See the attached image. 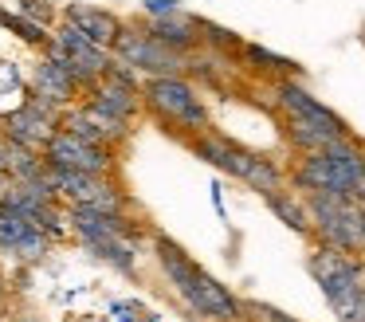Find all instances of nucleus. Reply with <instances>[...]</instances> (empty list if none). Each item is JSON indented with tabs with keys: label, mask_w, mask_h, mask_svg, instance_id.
Returning a JSON list of instances; mask_svg holds the SVG:
<instances>
[{
	"label": "nucleus",
	"mask_w": 365,
	"mask_h": 322,
	"mask_svg": "<svg viewBox=\"0 0 365 322\" xmlns=\"http://www.w3.org/2000/svg\"><path fill=\"white\" fill-rule=\"evenodd\" d=\"M240 59H244L247 71H255V75L267 79V83H279V79H299V63L287 59V55L267 51V47H259V44H244V47H240Z\"/></svg>",
	"instance_id": "6ab92c4d"
},
{
	"label": "nucleus",
	"mask_w": 365,
	"mask_h": 322,
	"mask_svg": "<svg viewBox=\"0 0 365 322\" xmlns=\"http://www.w3.org/2000/svg\"><path fill=\"white\" fill-rule=\"evenodd\" d=\"M240 322H299V318L271 303H259V298H240Z\"/></svg>",
	"instance_id": "b1692460"
},
{
	"label": "nucleus",
	"mask_w": 365,
	"mask_h": 322,
	"mask_svg": "<svg viewBox=\"0 0 365 322\" xmlns=\"http://www.w3.org/2000/svg\"><path fill=\"white\" fill-rule=\"evenodd\" d=\"M189 146L200 161L216 165L220 173H228L232 181L247 185L259 196H271V193H279V188H287L283 165H275L271 157H263L259 149H247V146H240V141L224 138V134H216V130H205V134H197V138H189Z\"/></svg>",
	"instance_id": "7ed1b4c3"
},
{
	"label": "nucleus",
	"mask_w": 365,
	"mask_h": 322,
	"mask_svg": "<svg viewBox=\"0 0 365 322\" xmlns=\"http://www.w3.org/2000/svg\"><path fill=\"white\" fill-rule=\"evenodd\" d=\"M91 256L110 263V267H118V271H126V275L138 271V243L134 240H103V243L91 248Z\"/></svg>",
	"instance_id": "4be33fe9"
},
{
	"label": "nucleus",
	"mask_w": 365,
	"mask_h": 322,
	"mask_svg": "<svg viewBox=\"0 0 365 322\" xmlns=\"http://www.w3.org/2000/svg\"><path fill=\"white\" fill-rule=\"evenodd\" d=\"M307 271L314 275V283L322 287L330 311L341 322H365V295H361V279H365V256H349V251H334V248H314L307 259Z\"/></svg>",
	"instance_id": "20e7f679"
},
{
	"label": "nucleus",
	"mask_w": 365,
	"mask_h": 322,
	"mask_svg": "<svg viewBox=\"0 0 365 322\" xmlns=\"http://www.w3.org/2000/svg\"><path fill=\"white\" fill-rule=\"evenodd\" d=\"M4 185H9V173H4V169H0V188H4Z\"/></svg>",
	"instance_id": "cd10ccee"
},
{
	"label": "nucleus",
	"mask_w": 365,
	"mask_h": 322,
	"mask_svg": "<svg viewBox=\"0 0 365 322\" xmlns=\"http://www.w3.org/2000/svg\"><path fill=\"white\" fill-rule=\"evenodd\" d=\"M130 126L134 122L103 114V110H95L91 102H71V106L59 114V130L75 134V138H87V141H95V146H110V149L130 138Z\"/></svg>",
	"instance_id": "4468645a"
},
{
	"label": "nucleus",
	"mask_w": 365,
	"mask_h": 322,
	"mask_svg": "<svg viewBox=\"0 0 365 322\" xmlns=\"http://www.w3.org/2000/svg\"><path fill=\"white\" fill-rule=\"evenodd\" d=\"M87 102L95 110H103V114H110V118L134 122V118L142 114V83H138V75L126 67V63L114 59L110 67H106V75L91 86Z\"/></svg>",
	"instance_id": "9d476101"
},
{
	"label": "nucleus",
	"mask_w": 365,
	"mask_h": 322,
	"mask_svg": "<svg viewBox=\"0 0 365 322\" xmlns=\"http://www.w3.org/2000/svg\"><path fill=\"white\" fill-rule=\"evenodd\" d=\"M145 28L177 55L200 51V16L185 12V8H177V12H169V16H158V20H145Z\"/></svg>",
	"instance_id": "f3484780"
},
{
	"label": "nucleus",
	"mask_w": 365,
	"mask_h": 322,
	"mask_svg": "<svg viewBox=\"0 0 365 322\" xmlns=\"http://www.w3.org/2000/svg\"><path fill=\"white\" fill-rule=\"evenodd\" d=\"M110 55L118 63H126L134 75H185V55L169 51L145 24H122L118 36L110 44Z\"/></svg>",
	"instance_id": "0eeeda50"
},
{
	"label": "nucleus",
	"mask_w": 365,
	"mask_h": 322,
	"mask_svg": "<svg viewBox=\"0 0 365 322\" xmlns=\"http://www.w3.org/2000/svg\"><path fill=\"white\" fill-rule=\"evenodd\" d=\"M63 24H71V28H79L87 39H95V44L110 47L114 36H118L122 20L114 12H106V8L98 4H87V0H71V4L63 8Z\"/></svg>",
	"instance_id": "a211bd4d"
},
{
	"label": "nucleus",
	"mask_w": 365,
	"mask_h": 322,
	"mask_svg": "<svg viewBox=\"0 0 365 322\" xmlns=\"http://www.w3.org/2000/svg\"><path fill=\"white\" fill-rule=\"evenodd\" d=\"M181 8V0H142V16L145 20H158V16H169Z\"/></svg>",
	"instance_id": "a878e982"
},
{
	"label": "nucleus",
	"mask_w": 365,
	"mask_h": 322,
	"mask_svg": "<svg viewBox=\"0 0 365 322\" xmlns=\"http://www.w3.org/2000/svg\"><path fill=\"white\" fill-rule=\"evenodd\" d=\"M271 102H275V110H279L283 118H294V122H310V126H322V130L341 134V138L349 134V126L341 122V118L334 114V110L326 106L322 99H314V94H310L307 86L299 83V79H279V83H271Z\"/></svg>",
	"instance_id": "ddd939ff"
},
{
	"label": "nucleus",
	"mask_w": 365,
	"mask_h": 322,
	"mask_svg": "<svg viewBox=\"0 0 365 322\" xmlns=\"http://www.w3.org/2000/svg\"><path fill=\"white\" fill-rule=\"evenodd\" d=\"M43 161L51 169H75V173H98V177H110L114 169V149L110 146H95L87 138H75L67 130H56L43 146Z\"/></svg>",
	"instance_id": "9b49d317"
},
{
	"label": "nucleus",
	"mask_w": 365,
	"mask_h": 322,
	"mask_svg": "<svg viewBox=\"0 0 365 322\" xmlns=\"http://www.w3.org/2000/svg\"><path fill=\"white\" fill-rule=\"evenodd\" d=\"M4 173H9V181H40L43 173H48V161H43L40 149H28V146H16V141H9Z\"/></svg>",
	"instance_id": "412c9836"
},
{
	"label": "nucleus",
	"mask_w": 365,
	"mask_h": 322,
	"mask_svg": "<svg viewBox=\"0 0 365 322\" xmlns=\"http://www.w3.org/2000/svg\"><path fill=\"white\" fill-rule=\"evenodd\" d=\"M142 106L153 118L169 126V130H185L189 138L212 130V114H208L205 99H200L197 83L189 75H153L142 79Z\"/></svg>",
	"instance_id": "39448f33"
},
{
	"label": "nucleus",
	"mask_w": 365,
	"mask_h": 322,
	"mask_svg": "<svg viewBox=\"0 0 365 322\" xmlns=\"http://www.w3.org/2000/svg\"><path fill=\"white\" fill-rule=\"evenodd\" d=\"M263 201H267V208L275 212L291 232L310 236V216H307V201H302V193H294V188L287 185V188H279V193L263 196Z\"/></svg>",
	"instance_id": "aec40b11"
},
{
	"label": "nucleus",
	"mask_w": 365,
	"mask_h": 322,
	"mask_svg": "<svg viewBox=\"0 0 365 322\" xmlns=\"http://www.w3.org/2000/svg\"><path fill=\"white\" fill-rule=\"evenodd\" d=\"M59 114L63 110H56L28 94L16 110H9V114L0 118V134H4V141H16V146H28V149H40L43 154L48 138L59 130Z\"/></svg>",
	"instance_id": "f8f14e48"
},
{
	"label": "nucleus",
	"mask_w": 365,
	"mask_h": 322,
	"mask_svg": "<svg viewBox=\"0 0 365 322\" xmlns=\"http://www.w3.org/2000/svg\"><path fill=\"white\" fill-rule=\"evenodd\" d=\"M56 196H63L67 204H95V208L106 212H122L126 208V193L114 185L110 177H98V173H75V169H51L43 173Z\"/></svg>",
	"instance_id": "1a4fd4ad"
},
{
	"label": "nucleus",
	"mask_w": 365,
	"mask_h": 322,
	"mask_svg": "<svg viewBox=\"0 0 365 322\" xmlns=\"http://www.w3.org/2000/svg\"><path fill=\"white\" fill-rule=\"evenodd\" d=\"M302 201H307L310 236H314L318 248L365 256V204H357L354 196H326V193H310Z\"/></svg>",
	"instance_id": "423d86ee"
},
{
	"label": "nucleus",
	"mask_w": 365,
	"mask_h": 322,
	"mask_svg": "<svg viewBox=\"0 0 365 322\" xmlns=\"http://www.w3.org/2000/svg\"><path fill=\"white\" fill-rule=\"evenodd\" d=\"M16 12L28 16L32 24H40V28H56V4L51 0H16Z\"/></svg>",
	"instance_id": "393cba45"
},
{
	"label": "nucleus",
	"mask_w": 365,
	"mask_h": 322,
	"mask_svg": "<svg viewBox=\"0 0 365 322\" xmlns=\"http://www.w3.org/2000/svg\"><path fill=\"white\" fill-rule=\"evenodd\" d=\"M0 251L12 259H24V263H36L48 251V232L36 220H28L0 204Z\"/></svg>",
	"instance_id": "dca6fc26"
},
{
	"label": "nucleus",
	"mask_w": 365,
	"mask_h": 322,
	"mask_svg": "<svg viewBox=\"0 0 365 322\" xmlns=\"http://www.w3.org/2000/svg\"><path fill=\"white\" fill-rule=\"evenodd\" d=\"M153 256L165 275V283L177 291L185 306L205 322H240V295H232L216 275H208L173 236L153 232Z\"/></svg>",
	"instance_id": "f257e3e1"
},
{
	"label": "nucleus",
	"mask_w": 365,
	"mask_h": 322,
	"mask_svg": "<svg viewBox=\"0 0 365 322\" xmlns=\"http://www.w3.org/2000/svg\"><path fill=\"white\" fill-rule=\"evenodd\" d=\"M365 181V146L349 134L314 154H299L287 169V185L294 193H326V196H354V188Z\"/></svg>",
	"instance_id": "f03ea898"
},
{
	"label": "nucleus",
	"mask_w": 365,
	"mask_h": 322,
	"mask_svg": "<svg viewBox=\"0 0 365 322\" xmlns=\"http://www.w3.org/2000/svg\"><path fill=\"white\" fill-rule=\"evenodd\" d=\"M28 91H32V99L48 102V106L67 110L71 102H79V91H83V86L75 83V75L67 71V63L59 59V55H51V51H48L40 63H36Z\"/></svg>",
	"instance_id": "2eb2a0df"
},
{
	"label": "nucleus",
	"mask_w": 365,
	"mask_h": 322,
	"mask_svg": "<svg viewBox=\"0 0 365 322\" xmlns=\"http://www.w3.org/2000/svg\"><path fill=\"white\" fill-rule=\"evenodd\" d=\"M200 47L228 59V55H240L244 39H240L232 28H224V24H212V20H205V16H200Z\"/></svg>",
	"instance_id": "5701e85b"
},
{
	"label": "nucleus",
	"mask_w": 365,
	"mask_h": 322,
	"mask_svg": "<svg viewBox=\"0 0 365 322\" xmlns=\"http://www.w3.org/2000/svg\"><path fill=\"white\" fill-rule=\"evenodd\" d=\"M361 295H365V279H361Z\"/></svg>",
	"instance_id": "c85d7f7f"
},
{
	"label": "nucleus",
	"mask_w": 365,
	"mask_h": 322,
	"mask_svg": "<svg viewBox=\"0 0 365 322\" xmlns=\"http://www.w3.org/2000/svg\"><path fill=\"white\" fill-rule=\"evenodd\" d=\"M354 201H357V204H365V181H361V185H357V188H354Z\"/></svg>",
	"instance_id": "bb28decb"
},
{
	"label": "nucleus",
	"mask_w": 365,
	"mask_h": 322,
	"mask_svg": "<svg viewBox=\"0 0 365 322\" xmlns=\"http://www.w3.org/2000/svg\"><path fill=\"white\" fill-rule=\"evenodd\" d=\"M48 51L59 55V59L67 63V71L75 75V83H79L83 91H91V86L106 75V67L114 63L110 47L87 39L79 28H71V24H63V20H59V28L51 31V47H48Z\"/></svg>",
	"instance_id": "6e6552de"
}]
</instances>
